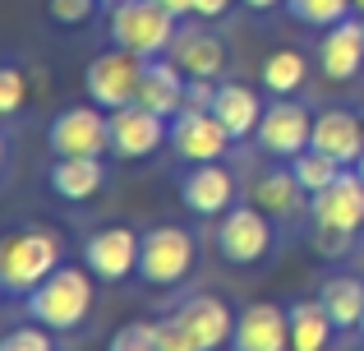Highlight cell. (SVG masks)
<instances>
[{
    "mask_svg": "<svg viewBox=\"0 0 364 351\" xmlns=\"http://www.w3.org/2000/svg\"><path fill=\"white\" fill-rule=\"evenodd\" d=\"M286 315H291V351H328L341 337L318 296L314 300H291Z\"/></svg>",
    "mask_w": 364,
    "mask_h": 351,
    "instance_id": "cell-24",
    "label": "cell"
},
{
    "mask_svg": "<svg viewBox=\"0 0 364 351\" xmlns=\"http://www.w3.org/2000/svg\"><path fill=\"white\" fill-rule=\"evenodd\" d=\"M314 250H318L323 259H346V254L355 250V236L332 231V226H314Z\"/></svg>",
    "mask_w": 364,
    "mask_h": 351,
    "instance_id": "cell-32",
    "label": "cell"
},
{
    "mask_svg": "<svg viewBox=\"0 0 364 351\" xmlns=\"http://www.w3.org/2000/svg\"><path fill=\"white\" fill-rule=\"evenodd\" d=\"M213 245L231 268H258V263H267L272 250H277V222L263 213V208H254L245 199V204H235L231 213L217 217Z\"/></svg>",
    "mask_w": 364,
    "mask_h": 351,
    "instance_id": "cell-4",
    "label": "cell"
},
{
    "mask_svg": "<svg viewBox=\"0 0 364 351\" xmlns=\"http://www.w3.org/2000/svg\"><path fill=\"white\" fill-rule=\"evenodd\" d=\"M107 351H157V319H134V324H124L107 342Z\"/></svg>",
    "mask_w": 364,
    "mask_h": 351,
    "instance_id": "cell-28",
    "label": "cell"
},
{
    "mask_svg": "<svg viewBox=\"0 0 364 351\" xmlns=\"http://www.w3.org/2000/svg\"><path fill=\"white\" fill-rule=\"evenodd\" d=\"M309 189L295 180L291 172V162H277V167H263L254 180H249V204L254 208H263L267 217H272L277 226H291V222H300L304 213H309Z\"/></svg>",
    "mask_w": 364,
    "mask_h": 351,
    "instance_id": "cell-14",
    "label": "cell"
},
{
    "mask_svg": "<svg viewBox=\"0 0 364 351\" xmlns=\"http://www.w3.org/2000/svg\"><path fill=\"white\" fill-rule=\"evenodd\" d=\"M286 9L309 28H332L355 14V0H286Z\"/></svg>",
    "mask_w": 364,
    "mask_h": 351,
    "instance_id": "cell-27",
    "label": "cell"
},
{
    "mask_svg": "<svg viewBox=\"0 0 364 351\" xmlns=\"http://www.w3.org/2000/svg\"><path fill=\"white\" fill-rule=\"evenodd\" d=\"M291 172H295V180H300L309 194H318V189H328L332 180L346 172V167H341L337 157L318 153V148H304V153H295V157H291Z\"/></svg>",
    "mask_w": 364,
    "mask_h": 351,
    "instance_id": "cell-26",
    "label": "cell"
},
{
    "mask_svg": "<svg viewBox=\"0 0 364 351\" xmlns=\"http://www.w3.org/2000/svg\"><path fill=\"white\" fill-rule=\"evenodd\" d=\"M107 28L116 46L143 56V61H157V56L171 51V42L180 33V19L166 5H157V0H116L107 9Z\"/></svg>",
    "mask_w": 364,
    "mask_h": 351,
    "instance_id": "cell-3",
    "label": "cell"
},
{
    "mask_svg": "<svg viewBox=\"0 0 364 351\" xmlns=\"http://www.w3.org/2000/svg\"><path fill=\"white\" fill-rule=\"evenodd\" d=\"M304 79H309V61L295 46H282V51H272L263 61V88L272 98H295L304 88Z\"/></svg>",
    "mask_w": 364,
    "mask_h": 351,
    "instance_id": "cell-25",
    "label": "cell"
},
{
    "mask_svg": "<svg viewBox=\"0 0 364 351\" xmlns=\"http://www.w3.org/2000/svg\"><path fill=\"white\" fill-rule=\"evenodd\" d=\"M166 56L189 74V79H213V83H222V70H226V61H231V51H226L222 37H217L213 28H198V23L180 28Z\"/></svg>",
    "mask_w": 364,
    "mask_h": 351,
    "instance_id": "cell-18",
    "label": "cell"
},
{
    "mask_svg": "<svg viewBox=\"0 0 364 351\" xmlns=\"http://www.w3.org/2000/svg\"><path fill=\"white\" fill-rule=\"evenodd\" d=\"M143 70L148 61L124 46L111 42L107 51L92 56L88 74H83V88H88V102H97L102 111H120V107H134L139 102V88H143Z\"/></svg>",
    "mask_w": 364,
    "mask_h": 351,
    "instance_id": "cell-6",
    "label": "cell"
},
{
    "mask_svg": "<svg viewBox=\"0 0 364 351\" xmlns=\"http://www.w3.org/2000/svg\"><path fill=\"white\" fill-rule=\"evenodd\" d=\"M360 342H364V319H360Z\"/></svg>",
    "mask_w": 364,
    "mask_h": 351,
    "instance_id": "cell-39",
    "label": "cell"
},
{
    "mask_svg": "<svg viewBox=\"0 0 364 351\" xmlns=\"http://www.w3.org/2000/svg\"><path fill=\"white\" fill-rule=\"evenodd\" d=\"M139 254H143V231L116 222V226H102V231H92L83 241V268L97 282L116 287V282L139 278Z\"/></svg>",
    "mask_w": 364,
    "mask_h": 351,
    "instance_id": "cell-8",
    "label": "cell"
},
{
    "mask_svg": "<svg viewBox=\"0 0 364 351\" xmlns=\"http://www.w3.org/2000/svg\"><path fill=\"white\" fill-rule=\"evenodd\" d=\"M355 172H360V176H364V157H360V162H355Z\"/></svg>",
    "mask_w": 364,
    "mask_h": 351,
    "instance_id": "cell-38",
    "label": "cell"
},
{
    "mask_svg": "<svg viewBox=\"0 0 364 351\" xmlns=\"http://www.w3.org/2000/svg\"><path fill=\"white\" fill-rule=\"evenodd\" d=\"M318 300H323V310L332 315L337 333H360V319H364V278H355V273L323 278L318 282Z\"/></svg>",
    "mask_w": 364,
    "mask_h": 351,
    "instance_id": "cell-23",
    "label": "cell"
},
{
    "mask_svg": "<svg viewBox=\"0 0 364 351\" xmlns=\"http://www.w3.org/2000/svg\"><path fill=\"white\" fill-rule=\"evenodd\" d=\"M171 144V120L148 107H120L111 111V157L120 162H143V157L161 153Z\"/></svg>",
    "mask_w": 364,
    "mask_h": 351,
    "instance_id": "cell-12",
    "label": "cell"
},
{
    "mask_svg": "<svg viewBox=\"0 0 364 351\" xmlns=\"http://www.w3.org/2000/svg\"><path fill=\"white\" fill-rule=\"evenodd\" d=\"M198 259V241L194 231L176 222H161L152 231H143V254H139V282L143 287H180V282L194 273Z\"/></svg>",
    "mask_w": 364,
    "mask_h": 351,
    "instance_id": "cell-5",
    "label": "cell"
},
{
    "mask_svg": "<svg viewBox=\"0 0 364 351\" xmlns=\"http://www.w3.org/2000/svg\"><path fill=\"white\" fill-rule=\"evenodd\" d=\"M185 93H189V74L180 70L176 61H148V70H143V88H139V107L157 111V116L176 120L180 111H185Z\"/></svg>",
    "mask_w": 364,
    "mask_h": 351,
    "instance_id": "cell-21",
    "label": "cell"
},
{
    "mask_svg": "<svg viewBox=\"0 0 364 351\" xmlns=\"http://www.w3.org/2000/svg\"><path fill=\"white\" fill-rule=\"evenodd\" d=\"M318 70L328 83H355L364 70V19H341L318 37Z\"/></svg>",
    "mask_w": 364,
    "mask_h": 351,
    "instance_id": "cell-17",
    "label": "cell"
},
{
    "mask_svg": "<svg viewBox=\"0 0 364 351\" xmlns=\"http://www.w3.org/2000/svg\"><path fill=\"white\" fill-rule=\"evenodd\" d=\"M65 263V245L55 231L18 226L0 241V291L5 300H28L55 268Z\"/></svg>",
    "mask_w": 364,
    "mask_h": 351,
    "instance_id": "cell-2",
    "label": "cell"
},
{
    "mask_svg": "<svg viewBox=\"0 0 364 351\" xmlns=\"http://www.w3.org/2000/svg\"><path fill=\"white\" fill-rule=\"evenodd\" d=\"M0 351H55V333L28 319V324L9 328V333H5V342H0Z\"/></svg>",
    "mask_w": 364,
    "mask_h": 351,
    "instance_id": "cell-29",
    "label": "cell"
},
{
    "mask_svg": "<svg viewBox=\"0 0 364 351\" xmlns=\"http://www.w3.org/2000/svg\"><path fill=\"white\" fill-rule=\"evenodd\" d=\"M235 0H194V19H222Z\"/></svg>",
    "mask_w": 364,
    "mask_h": 351,
    "instance_id": "cell-34",
    "label": "cell"
},
{
    "mask_svg": "<svg viewBox=\"0 0 364 351\" xmlns=\"http://www.w3.org/2000/svg\"><path fill=\"white\" fill-rule=\"evenodd\" d=\"M46 14L55 19L60 28H79L97 14V0H46Z\"/></svg>",
    "mask_w": 364,
    "mask_h": 351,
    "instance_id": "cell-31",
    "label": "cell"
},
{
    "mask_svg": "<svg viewBox=\"0 0 364 351\" xmlns=\"http://www.w3.org/2000/svg\"><path fill=\"white\" fill-rule=\"evenodd\" d=\"M46 148L55 157H102L111 153V111H102L97 102L83 107H65L46 130Z\"/></svg>",
    "mask_w": 364,
    "mask_h": 351,
    "instance_id": "cell-7",
    "label": "cell"
},
{
    "mask_svg": "<svg viewBox=\"0 0 364 351\" xmlns=\"http://www.w3.org/2000/svg\"><path fill=\"white\" fill-rule=\"evenodd\" d=\"M46 185L65 204H88L107 189V162L102 157H55L46 172Z\"/></svg>",
    "mask_w": 364,
    "mask_h": 351,
    "instance_id": "cell-20",
    "label": "cell"
},
{
    "mask_svg": "<svg viewBox=\"0 0 364 351\" xmlns=\"http://www.w3.org/2000/svg\"><path fill=\"white\" fill-rule=\"evenodd\" d=\"M267 102H258V93L240 79H222L217 83V102H213V116L231 130V139H249L258 135V120H263Z\"/></svg>",
    "mask_w": 364,
    "mask_h": 351,
    "instance_id": "cell-22",
    "label": "cell"
},
{
    "mask_svg": "<svg viewBox=\"0 0 364 351\" xmlns=\"http://www.w3.org/2000/svg\"><path fill=\"white\" fill-rule=\"evenodd\" d=\"M231 130L213 116V111H180L171 120V148H176L180 162H226L231 153Z\"/></svg>",
    "mask_w": 364,
    "mask_h": 351,
    "instance_id": "cell-15",
    "label": "cell"
},
{
    "mask_svg": "<svg viewBox=\"0 0 364 351\" xmlns=\"http://www.w3.org/2000/svg\"><path fill=\"white\" fill-rule=\"evenodd\" d=\"M309 226H332L346 236L364 231V176L355 167H346L328 189L309 199Z\"/></svg>",
    "mask_w": 364,
    "mask_h": 351,
    "instance_id": "cell-13",
    "label": "cell"
},
{
    "mask_svg": "<svg viewBox=\"0 0 364 351\" xmlns=\"http://www.w3.org/2000/svg\"><path fill=\"white\" fill-rule=\"evenodd\" d=\"M180 204L194 217L217 222L222 213H231L240 204V180H235V172L226 162H194L180 176Z\"/></svg>",
    "mask_w": 364,
    "mask_h": 351,
    "instance_id": "cell-10",
    "label": "cell"
},
{
    "mask_svg": "<svg viewBox=\"0 0 364 351\" xmlns=\"http://www.w3.org/2000/svg\"><path fill=\"white\" fill-rule=\"evenodd\" d=\"M157 5H166L176 19H189V14H194V0H157Z\"/></svg>",
    "mask_w": 364,
    "mask_h": 351,
    "instance_id": "cell-35",
    "label": "cell"
},
{
    "mask_svg": "<svg viewBox=\"0 0 364 351\" xmlns=\"http://www.w3.org/2000/svg\"><path fill=\"white\" fill-rule=\"evenodd\" d=\"M231 351H291V315L277 300H254L235 315Z\"/></svg>",
    "mask_w": 364,
    "mask_h": 351,
    "instance_id": "cell-16",
    "label": "cell"
},
{
    "mask_svg": "<svg viewBox=\"0 0 364 351\" xmlns=\"http://www.w3.org/2000/svg\"><path fill=\"white\" fill-rule=\"evenodd\" d=\"M355 14H360V19H364V0H355Z\"/></svg>",
    "mask_w": 364,
    "mask_h": 351,
    "instance_id": "cell-37",
    "label": "cell"
},
{
    "mask_svg": "<svg viewBox=\"0 0 364 351\" xmlns=\"http://www.w3.org/2000/svg\"><path fill=\"white\" fill-rule=\"evenodd\" d=\"M23 98H28V74H23V65L9 61L0 70V116H18Z\"/></svg>",
    "mask_w": 364,
    "mask_h": 351,
    "instance_id": "cell-30",
    "label": "cell"
},
{
    "mask_svg": "<svg viewBox=\"0 0 364 351\" xmlns=\"http://www.w3.org/2000/svg\"><path fill=\"white\" fill-rule=\"evenodd\" d=\"M171 319H176V328L189 337V347H194V351H222V347H231L235 315H231V305H226L222 296H213V291H189L185 300L171 305Z\"/></svg>",
    "mask_w": 364,
    "mask_h": 351,
    "instance_id": "cell-9",
    "label": "cell"
},
{
    "mask_svg": "<svg viewBox=\"0 0 364 351\" xmlns=\"http://www.w3.org/2000/svg\"><path fill=\"white\" fill-rule=\"evenodd\" d=\"M314 148L337 157L341 167H355L364 157V120L346 107H328L314 116Z\"/></svg>",
    "mask_w": 364,
    "mask_h": 351,
    "instance_id": "cell-19",
    "label": "cell"
},
{
    "mask_svg": "<svg viewBox=\"0 0 364 351\" xmlns=\"http://www.w3.org/2000/svg\"><path fill=\"white\" fill-rule=\"evenodd\" d=\"M258 148L277 162H291L295 153L314 148V111L304 102H267L263 120H258Z\"/></svg>",
    "mask_w": 364,
    "mask_h": 351,
    "instance_id": "cell-11",
    "label": "cell"
},
{
    "mask_svg": "<svg viewBox=\"0 0 364 351\" xmlns=\"http://www.w3.org/2000/svg\"><path fill=\"white\" fill-rule=\"evenodd\" d=\"M23 315L33 324L51 328V333H79L88 328L92 310H97V278H92L83 263H60L42 287L28 300H18Z\"/></svg>",
    "mask_w": 364,
    "mask_h": 351,
    "instance_id": "cell-1",
    "label": "cell"
},
{
    "mask_svg": "<svg viewBox=\"0 0 364 351\" xmlns=\"http://www.w3.org/2000/svg\"><path fill=\"white\" fill-rule=\"evenodd\" d=\"M157 351H194V347H189V337L176 328V319H171V315L157 319Z\"/></svg>",
    "mask_w": 364,
    "mask_h": 351,
    "instance_id": "cell-33",
    "label": "cell"
},
{
    "mask_svg": "<svg viewBox=\"0 0 364 351\" xmlns=\"http://www.w3.org/2000/svg\"><path fill=\"white\" fill-rule=\"evenodd\" d=\"M254 14H267V9H277V5H286V0H245Z\"/></svg>",
    "mask_w": 364,
    "mask_h": 351,
    "instance_id": "cell-36",
    "label": "cell"
}]
</instances>
